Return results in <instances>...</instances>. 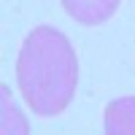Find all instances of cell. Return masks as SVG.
<instances>
[{"instance_id": "1", "label": "cell", "mask_w": 135, "mask_h": 135, "mask_svg": "<svg viewBox=\"0 0 135 135\" xmlns=\"http://www.w3.org/2000/svg\"><path fill=\"white\" fill-rule=\"evenodd\" d=\"M16 78L22 97L41 116H54L70 105L78 81L76 54L60 30L35 27L19 51Z\"/></svg>"}, {"instance_id": "2", "label": "cell", "mask_w": 135, "mask_h": 135, "mask_svg": "<svg viewBox=\"0 0 135 135\" xmlns=\"http://www.w3.org/2000/svg\"><path fill=\"white\" fill-rule=\"evenodd\" d=\"M105 135H135V95L119 97L105 108Z\"/></svg>"}, {"instance_id": "3", "label": "cell", "mask_w": 135, "mask_h": 135, "mask_svg": "<svg viewBox=\"0 0 135 135\" xmlns=\"http://www.w3.org/2000/svg\"><path fill=\"white\" fill-rule=\"evenodd\" d=\"M3 135H27V119L8 95V86H3Z\"/></svg>"}]
</instances>
